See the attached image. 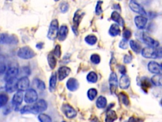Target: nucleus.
<instances>
[{"label":"nucleus","instance_id":"f257e3e1","mask_svg":"<svg viewBox=\"0 0 162 122\" xmlns=\"http://www.w3.org/2000/svg\"><path fill=\"white\" fill-rule=\"evenodd\" d=\"M36 53L28 46H24L20 48L17 51V56L22 59L28 60L36 57Z\"/></svg>","mask_w":162,"mask_h":122},{"label":"nucleus","instance_id":"f03ea898","mask_svg":"<svg viewBox=\"0 0 162 122\" xmlns=\"http://www.w3.org/2000/svg\"><path fill=\"white\" fill-rule=\"evenodd\" d=\"M18 38L17 35L8 33H0V45H13L18 43Z\"/></svg>","mask_w":162,"mask_h":122},{"label":"nucleus","instance_id":"7ed1b4c3","mask_svg":"<svg viewBox=\"0 0 162 122\" xmlns=\"http://www.w3.org/2000/svg\"><path fill=\"white\" fill-rule=\"evenodd\" d=\"M59 31V23L57 19H53L50 23L47 37L50 40L54 41L58 37Z\"/></svg>","mask_w":162,"mask_h":122},{"label":"nucleus","instance_id":"20e7f679","mask_svg":"<svg viewBox=\"0 0 162 122\" xmlns=\"http://www.w3.org/2000/svg\"><path fill=\"white\" fill-rule=\"evenodd\" d=\"M23 99L26 103L28 104H31L37 102L38 99V94L37 92L33 88H28L26 90Z\"/></svg>","mask_w":162,"mask_h":122},{"label":"nucleus","instance_id":"39448f33","mask_svg":"<svg viewBox=\"0 0 162 122\" xmlns=\"http://www.w3.org/2000/svg\"><path fill=\"white\" fill-rule=\"evenodd\" d=\"M84 15V13L80 10H77L74 13L73 17V26L72 30L75 35H78V27L79 26L80 22L82 20Z\"/></svg>","mask_w":162,"mask_h":122},{"label":"nucleus","instance_id":"423d86ee","mask_svg":"<svg viewBox=\"0 0 162 122\" xmlns=\"http://www.w3.org/2000/svg\"><path fill=\"white\" fill-rule=\"evenodd\" d=\"M61 111L66 118L69 119L74 118L77 116V111L69 104H63L61 107Z\"/></svg>","mask_w":162,"mask_h":122},{"label":"nucleus","instance_id":"0eeeda50","mask_svg":"<svg viewBox=\"0 0 162 122\" xmlns=\"http://www.w3.org/2000/svg\"><path fill=\"white\" fill-rule=\"evenodd\" d=\"M109 89L112 93H115L118 86V82L117 76L115 72H112L109 77Z\"/></svg>","mask_w":162,"mask_h":122},{"label":"nucleus","instance_id":"6e6552de","mask_svg":"<svg viewBox=\"0 0 162 122\" xmlns=\"http://www.w3.org/2000/svg\"><path fill=\"white\" fill-rule=\"evenodd\" d=\"M142 40H143L144 43L148 46V47L156 49L160 45V43L158 41L154 40L153 37H151L147 35L146 32L142 33Z\"/></svg>","mask_w":162,"mask_h":122},{"label":"nucleus","instance_id":"1a4fd4ad","mask_svg":"<svg viewBox=\"0 0 162 122\" xmlns=\"http://www.w3.org/2000/svg\"><path fill=\"white\" fill-rule=\"evenodd\" d=\"M30 85V80L27 76H22L17 82L18 91L27 90Z\"/></svg>","mask_w":162,"mask_h":122},{"label":"nucleus","instance_id":"9d476101","mask_svg":"<svg viewBox=\"0 0 162 122\" xmlns=\"http://www.w3.org/2000/svg\"><path fill=\"white\" fill-rule=\"evenodd\" d=\"M129 7L133 12L140 14L141 16L144 17L146 15L147 13L144 8L136 1H131L129 3Z\"/></svg>","mask_w":162,"mask_h":122},{"label":"nucleus","instance_id":"9b49d317","mask_svg":"<svg viewBox=\"0 0 162 122\" xmlns=\"http://www.w3.org/2000/svg\"><path fill=\"white\" fill-rule=\"evenodd\" d=\"M23 100V94L22 91H18L15 93V94H14L12 98V104L14 107H15L16 110H17L18 109L19 106L22 104Z\"/></svg>","mask_w":162,"mask_h":122},{"label":"nucleus","instance_id":"f8f14e48","mask_svg":"<svg viewBox=\"0 0 162 122\" xmlns=\"http://www.w3.org/2000/svg\"><path fill=\"white\" fill-rule=\"evenodd\" d=\"M142 55L147 59H157L156 49L151 47H145L141 50Z\"/></svg>","mask_w":162,"mask_h":122},{"label":"nucleus","instance_id":"ddd939ff","mask_svg":"<svg viewBox=\"0 0 162 122\" xmlns=\"http://www.w3.org/2000/svg\"><path fill=\"white\" fill-rule=\"evenodd\" d=\"M147 69L153 74H162V65H160L155 61H151L147 64Z\"/></svg>","mask_w":162,"mask_h":122},{"label":"nucleus","instance_id":"4468645a","mask_svg":"<svg viewBox=\"0 0 162 122\" xmlns=\"http://www.w3.org/2000/svg\"><path fill=\"white\" fill-rule=\"evenodd\" d=\"M19 74V69L17 66H13L9 68L5 73V76H4V81L7 82L9 79L17 78L18 74Z\"/></svg>","mask_w":162,"mask_h":122},{"label":"nucleus","instance_id":"2eb2a0df","mask_svg":"<svg viewBox=\"0 0 162 122\" xmlns=\"http://www.w3.org/2000/svg\"><path fill=\"white\" fill-rule=\"evenodd\" d=\"M17 78L9 79L6 82L5 90L9 93H12L17 90Z\"/></svg>","mask_w":162,"mask_h":122},{"label":"nucleus","instance_id":"dca6fc26","mask_svg":"<svg viewBox=\"0 0 162 122\" xmlns=\"http://www.w3.org/2000/svg\"><path fill=\"white\" fill-rule=\"evenodd\" d=\"M71 69L69 67L61 66L58 70V77L59 81H62L70 74Z\"/></svg>","mask_w":162,"mask_h":122},{"label":"nucleus","instance_id":"f3484780","mask_svg":"<svg viewBox=\"0 0 162 122\" xmlns=\"http://www.w3.org/2000/svg\"><path fill=\"white\" fill-rule=\"evenodd\" d=\"M66 85L69 90H70V92H75L79 88V83L75 78H70L66 82Z\"/></svg>","mask_w":162,"mask_h":122},{"label":"nucleus","instance_id":"a211bd4d","mask_svg":"<svg viewBox=\"0 0 162 122\" xmlns=\"http://www.w3.org/2000/svg\"><path fill=\"white\" fill-rule=\"evenodd\" d=\"M147 18L144 16H136L134 18V22L136 27L139 29H143L145 28L147 24Z\"/></svg>","mask_w":162,"mask_h":122},{"label":"nucleus","instance_id":"6ab92c4d","mask_svg":"<svg viewBox=\"0 0 162 122\" xmlns=\"http://www.w3.org/2000/svg\"><path fill=\"white\" fill-rule=\"evenodd\" d=\"M131 85V79L127 75L123 74L120 77L119 80V87L123 90H126Z\"/></svg>","mask_w":162,"mask_h":122},{"label":"nucleus","instance_id":"aec40b11","mask_svg":"<svg viewBox=\"0 0 162 122\" xmlns=\"http://www.w3.org/2000/svg\"><path fill=\"white\" fill-rule=\"evenodd\" d=\"M69 34V28L66 25H62L59 29L58 39L60 41H63L67 37Z\"/></svg>","mask_w":162,"mask_h":122},{"label":"nucleus","instance_id":"412c9836","mask_svg":"<svg viewBox=\"0 0 162 122\" xmlns=\"http://www.w3.org/2000/svg\"><path fill=\"white\" fill-rule=\"evenodd\" d=\"M34 106L37 111L38 113H41V112L45 111L47 108V104L45 100L39 99L35 102Z\"/></svg>","mask_w":162,"mask_h":122},{"label":"nucleus","instance_id":"4be33fe9","mask_svg":"<svg viewBox=\"0 0 162 122\" xmlns=\"http://www.w3.org/2000/svg\"><path fill=\"white\" fill-rule=\"evenodd\" d=\"M20 113L36 115V114H38V112L34 104V105L29 104V105H26L25 106H23L20 110Z\"/></svg>","mask_w":162,"mask_h":122},{"label":"nucleus","instance_id":"5701e85b","mask_svg":"<svg viewBox=\"0 0 162 122\" xmlns=\"http://www.w3.org/2000/svg\"><path fill=\"white\" fill-rule=\"evenodd\" d=\"M111 18L112 19V21L115 22L117 24V25L118 26L123 27V26H124L125 24L124 20L123 19V18L121 17L120 13L117 12V11H114L112 12L111 15Z\"/></svg>","mask_w":162,"mask_h":122},{"label":"nucleus","instance_id":"b1692460","mask_svg":"<svg viewBox=\"0 0 162 122\" xmlns=\"http://www.w3.org/2000/svg\"><path fill=\"white\" fill-rule=\"evenodd\" d=\"M57 83V75L56 73H53L51 75L49 82V90L50 92H55Z\"/></svg>","mask_w":162,"mask_h":122},{"label":"nucleus","instance_id":"393cba45","mask_svg":"<svg viewBox=\"0 0 162 122\" xmlns=\"http://www.w3.org/2000/svg\"><path fill=\"white\" fill-rule=\"evenodd\" d=\"M47 63H48L49 66L51 69H54L56 65V57L53 55V52H50L47 57Z\"/></svg>","mask_w":162,"mask_h":122},{"label":"nucleus","instance_id":"a878e982","mask_svg":"<svg viewBox=\"0 0 162 122\" xmlns=\"http://www.w3.org/2000/svg\"><path fill=\"white\" fill-rule=\"evenodd\" d=\"M109 35L112 36H117L120 35V29L118 25L114 24H112L109 29Z\"/></svg>","mask_w":162,"mask_h":122},{"label":"nucleus","instance_id":"bb28decb","mask_svg":"<svg viewBox=\"0 0 162 122\" xmlns=\"http://www.w3.org/2000/svg\"><path fill=\"white\" fill-rule=\"evenodd\" d=\"M117 119V115L115 111L108 110L107 112L105 122H114Z\"/></svg>","mask_w":162,"mask_h":122},{"label":"nucleus","instance_id":"cd10ccee","mask_svg":"<svg viewBox=\"0 0 162 122\" xmlns=\"http://www.w3.org/2000/svg\"><path fill=\"white\" fill-rule=\"evenodd\" d=\"M151 82L157 87H162V74H156L151 78Z\"/></svg>","mask_w":162,"mask_h":122},{"label":"nucleus","instance_id":"c85d7f7f","mask_svg":"<svg viewBox=\"0 0 162 122\" xmlns=\"http://www.w3.org/2000/svg\"><path fill=\"white\" fill-rule=\"evenodd\" d=\"M129 45L131 49L134 51V52L138 54L141 51V45L139 44V42L135 40H131L129 42Z\"/></svg>","mask_w":162,"mask_h":122},{"label":"nucleus","instance_id":"c756f323","mask_svg":"<svg viewBox=\"0 0 162 122\" xmlns=\"http://www.w3.org/2000/svg\"><path fill=\"white\" fill-rule=\"evenodd\" d=\"M107 104V100L105 97L99 96L96 101V106L99 109L104 108Z\"/></svg>","mask_w":162,"mask_h":122},{"label":"nucleus","instance_id":"7c9ffc66","mask_svg":"<svg viewBox=\"0 0 162 122\" xmlns=\"http://www.w3.org/2000/svg\"><path fill=\"white\" fill-rule=\"evenodd\" d=\"M8 96L4 93H0V108L5 106L8 102Z\"/></svg>","mask_w":162,"mask_h":122},{"label":"nucleus","instance_id":"2f4dec72","mask_svg":"<svg viewBox=\"0 0 162 122\" xmlns=\"http://www.w3.org/2000/svg\"><path fill=\"white\" fill-rule=\"evenodd\" d=\"M98 75L94 71H90L87 76V80L89 83H95L98 81Z\"/></svg>","mask_w":162,"mask_h":122},{"label":"nucleus","instance_id":"473e14b6","mask_svg":"<svg viewBox=\"0 0 162 122\" xmlns=\"http://www.w3.org/2000/svg\"><path fill=\"white\" fill-rule=\"evenodd\" d=\"M85 41L89 45H94L96 43L98 39L96 36L94 35H88L85 37Z\"/></svg>","mask_w":162,"mask_h":122},{"label":"nucleus","instance_id":"72a5a7b5","mask_svg":"<svg viewBox=\"0 0 162 122\" xmlns=\"http://www.w3.org/2000/svg\"><path fill=\"white\" fill-rule=\"evenodd\" d=\"M151 86V82L147 78L145 77L141 79V87L142 88H143L144 90H146V89L150 88Z\"/></svg>","mask_w":162,"mask_h":122},{"label":"nucleus","instance_id":"f704fd0d","mask_svg":"<svg viewBox=\"0 0 162 122\" xmlns=\"http://www.w3.org/2000/svg\"><path fill=\"white\" fill-rule=\"evenodd\" d=\"M119 99L126 106H128L130 104L129 99H128V96L123 92H121L119 93Z\"/></svg>","mask_w":162,"mask_h":122},{"label":"nucleus","instance_id":"c9c22d12","mask_svg":"<svg viewBox=\"0 0 162 122\" xmlns=\"http://www.w3.org/2000/svg\"><path fill=\"white\" fill-rule=\"evenodd\" d=\"M98 95V91L95 88H90L88 92V97L89 99L93 101Z\"/></svg>","mask_w":162,"mask_h":122},{"label":"nucleus","instance_id":"e433bc0d","mask_svg":"<svg viewBox=\"0 0 162 122\" xmlns=\"http://www.w3.org/2000/svg\"><path fill=\"white\" fill-rule=\"evenodd\" d=\"M38 119H39L40 122H52L51 117L44 113L39 114V116H38Z\"/></svg>","mask_w":162,"mask_h":122},{"label":"nucleus","instance_id":"4c0bfd02","mask_svg":"<svg viewBox=\"0 0 162 122\" xmlns=\"http://www.w3.org/2000/svg\"><path fill=\"white\" fill-rule=\"evenodd\" d=\"M59 8H60V12L62 13H65L68 12L69 9V4L67 2H65V1L61 2L60 4Z\"/></svg>","mask_w":162,"mask_h":122},{"label":"nucleus","instance_id":"58836bf2","mask_svg":"<svg viewBox=\"0 0 162 122\" xmlns=\"http://www.w3.org/2000/svg\"><path fill=\"white\" fill-rule=\"evenodd\" d=\"M36 83L37 87L41 90H45L46 89L45 83L43 81L41 80V79H36Z\"/></svg>","mask_w":162,"mask_h":122},{"label":"nucleus","instance_id":"ea45409f","mask_svg":"<svg viewBox=\"0 0 162 122\" xmlns=\"http://www.w3.org/2000/svg\"><path fill=\"white\" fill-rule=\"evenodd\" d=\"M53 55L55 56L56 57L60 58L61 55V46L60 45H56L53 51Z\"/></svg>","mask_w":162,"mask_h":122},{"label":"nucleus","instance_id":"a19ab883","mask_svg":"<svg viewBox=\"0 0 162 122\" xmlns=\"http://www.w3.org/2000/svg\"><path fill=\"white\" fill-rule=\"evenodd\" d=\"M100 60H101V59L98 54H94L90 56V61L94 64H98L100 62Z\"/></svg>","mask_w":162,"mask_h":122},{"label":"nucleus","instance_id":"79ce46f5","mask_svg":"<svg viewBox=\"0 0 162 122\" xmlns=\"http://www.w3.org/2000/svg\"><path fill=\"white\" fill-rule=\"evenodd\" d=\"M103 3V1H98L97 3L96 9H95V12H96V14L97 15H99L100 14L103 13V10L101 8V4Z\"/></svg>","mask_w":162,"mask_h":122},{"label":"nucleus","instance_id":"37998d69","mask_svg":"<svg viewBox=\"0 0 162 122\" xmlns=\"http://www.w3.org/2000/svg\"><path fill=\"white\" fill-rule=\"evenodd\" d=\"M132 36V32L128 29H125L123 32V39L128 40Z\"/></svg>","mask_w":162,"mask_h":122},{"label":"nucleus","instance_id":"c03bdc74","mask_svg":"<svg viewBox=\"0 0 162 122\" xmlns=\"http://www.w3.org/2000/svg\"><path fill=\"white\" fill-rule=\"evenodd\" d=\"M21 71L23 74V76H27L28 77V76H29V75L31 74V69L27 67V66L22 67L21 68Z\"/></svg>","mask_w":162,"mask_h":122},{"label":"nucleus","instance_id":"a18cd8bd","mask_svg":"<svg viewBox=\"0 0 162 122\" xmlns=\"http://www.w3.org/2000/svg\"><path fill=\"white\" fill-rule=\"evenodd\" d=\"M119 47L121 48L122 49L126 50L128 48V40H126L125 39L122 40L120 43H119Z\"/></svg>","mask_w":162,"mask_h":122},{"label":"nucleus","instance_id":"49530a36","mask_svg":"<svg viewBox=\"0 0 162 122\" xmlns=\"http://www.w3.org/2000/svg\"><path fill=\"white\" fill-rule=\"evenodd\" d=\"M6 70H7L6 64L2 62H0V75H1L5 73Z\"/></svg>","mask_w":162,"mask_h":122},{"label":"nucleus","instance_id":"de8ad7c7","mask_svg":"<svg viewBox=\"0 0 162 122\" xmlns=\"http://www.w3.org/2000/svg\"><path fill=\"white\" fill-rule=\"evenodd\" d=\"M132 60V55H125L124 57H123V62L126 64H129L131 62Z\"/></svg>","mask_w":162,"mask_h":122},{"label":"nucleus","instance_id":"09e8293b","mask_svg":"<svg viewBox=\"0 0 162 122\" xmlns=\"http://www.w3.org/2000/svg\"><path fill=\"white\" fill-rule=\"evenodd\" d=\"M143 121V120L139 118H136V117L134 116H131L129 118L128 120V122H142Z\"/></svg>","mask_w":162,"mask_h":122},{"label":"nucleus","instance_id":"8fccbe9b","mask_svg":"<svg viewBox=\"0 0 162 122\" xmlns=\"http://www.w3.org/2000/svg\"><path fill=\"white\" fill-rule=\"evenodd\" d=\"M118 71H120V73L122 75L126 74L127 70H126V67L124 66V65H121V64H120V65H118Z\"/></svg>","mask_w":162,"mask_h":122},{"label":"nucleus","instance_id":"3c124183","mask_svg":"<svg viewBox=\"0 0 162 122\" xmlns=\"http://www.w3.org/2000/svg\"><path fill=\"white\" fill-rule=\"evenodd\" d=\"M156 54H157V59L162 58V47L156 48Z\"/></svg>","mask_w":162,"mask_h":122},{"label":"nucleus","instance_id":"603ef678","mask_svg":"<svg viewBox=\"0 0 162 122\" xmlns=\"http://www.w3.org/2000/svg\"><path fill=\"white\" fill-rule=\"evenodd\" d=\"M44 43L43 42H39V43H37L36 45V47L38 49V50H41L43 49L44 47Z\"/></svg>","mask_w":162,"mask_h":122},{"label":"nucleus","instance_id":"864d4df0","mask_svg":"<svg viewBox=\"0 0 162 122\" xmlns=\"http://www.w3.org/2000/svg\"><path fill=\"white\" fill-rule=\"evenodd\" d=\"M11 111H12V110H11L10 107H7L5 110H4V115H8L9 113H10Z\"/></svg>","mask_w":162,"mask_h":122},{"label":"nucleus","instance_id":"5fc2aeb1","mask_svg":"<svg viewBox=\"0 0 162 122\" xmlns=\"http://www.w3.org/2000/svg\"><path fill=\"white\" fill-rule=\"evenodd\" d=\"M160 104H161V106H162V99H161V101H160Z\"/></svg>","mask_w":162,"mask_h":122},{"label":"nucleus","instance_id":"6e6d98bb","mask_svg":"<svg viewBox=\"0 0 162 122\" xmlns=\"http://www.w3.org/2000/svg\"><path fill=\"white\" fill-rule=\"evenodd\" d=\"M61 122H66V121H61Z\"/></svg>","mask_w":162,"mask_h":122},{"label":"nucleus","instance_id":"4d7b16f0","mask_svg":"<svg viewBox=\"0 0 162 122\" xmlns=\"http://www.w3.org/2000/svg\"><path fill=\"white\" fill-rule=\"evenodd\" d=\"M0 51H1V49H0Z\"/></svg>","mask_w":162,"mask_h":122}]
</instances>
